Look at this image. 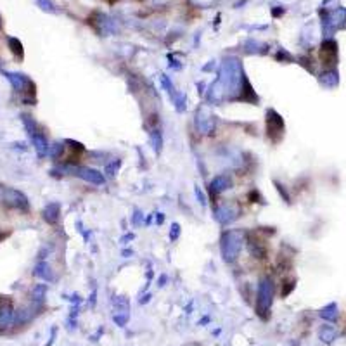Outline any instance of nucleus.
Returning <instances> with one entry per match:
<instances>
[{"mask_svg":"<svg viewBox=\"0 0 346 346\" xmlns=\"http://www.w3.org/2000/svg\"><path fill=\"white\" fill-rule=\"evenodd\" d=\"M240 248H242V234L239 230H227L222 236L220 251L224 262L227 263L236 262L240 253Z\"/></svg>","mask_w":346,"mask_h":346,"instance_id":"f257e3e1","label":"nucleus"},{"mask_svg":"<svg viewBox=\"0 0 346 346\" xmlns=\"http://www.w3.org/2000/svg\"><path fill=\"white\" fill-rule=\"evenodd\" d=\"M274 282L270 277H263L258 286V298H256V312L262 318L268 317L270 306L274 302Z\"/></svg>","mask_w":346,"mask_h":346,"instance_id":"f03ea898","label":"nucleus"},{"mask_svg":"<svg viewBox=\"0 0 346 346\" xmlns=\"http://www.w3.org/2000/svg\"><path fill=\"white\" fill-rule=\"evenodd\" d=\"M66 170L71 173V175L78 176V178L85 180V182L88 184H94V186H102L104 182H106V178H104V175L100 172L94 170V168H88V166H76V164H70V166H66Z\"/></svg>","mask_w":346,"mask_h":346,"instance_id":"7ed1b4c3","label":"nucleus"},{"mask_svg":"<svg viewBox=\"0 0 346 346\" xmlns=\"http://www.w3.org/2000/svg\"><path fill=\"white\" fill-rule=\"evenodd\" d=\"M266 135L270 137L272 142H279L282 137V132H284V122H282L280 114H277V111L268 109L266 111Z\"/></svg>","mask_w":346,"mask_h":346,"instance_id":"20e7f679","label":"nucleus"},{"mask_svg":"<svg viewBox=\"0 0 346 346\" xmlns=\"http://www.w3.org/2000/svg\"><path fill=\"white\" fill-rule=\"evenodd\" d=\"M2 199L9 208H14V210H20V212H28L30 210V202H28V198L21 192V190H16V189H6L2 194Z\"/></svg>","mask_w":346,"mask_h":346,"instance_id":"39448f33","label":"nucleus"},{"mask_svg":"<svg viewBox=\"0 0 346 346\" xmlns=\"http://www.w3.org/2000/svg\"><path fill=\"white\" fill-rule=\"evenodd\" d=\"M239 216V206L236 202H224L215 210V218L218 224L228 225L232 222H236Z\"/></svg>","mask_w":346,"mask_h":346,"instance_id":"423d86ee","label":"nucleus"},{"mask_svg":"<svg viewBox=\"0 0 346 346\" xmlns=\"http://www.w3.org/2000/svg\"><path fill=\"white\" fill-rule=\"evenodd\" d=\"M4 74H6V78L10 82V85H12V88L16 90V92H28V94H32V96H35V84H33L26 74L9 73V71H6Z\"/></svg>","mask_w":346,"mask_h":346,"instance_id":"0eeeda50","label":"nucleus"},{"mask_svg":"<svg viewBox=\"0 0 346 346\" xmlns=\"http://www.w3.org/2000/svg\"><path fill=\"white\" fill-rule=\"evenodd\" d=\"M320 61L326 66L338 64V42L332 38H324L320 45Z\"/></svg>","mask_w":346,"mask_h":346,"instance_id":"6e6552de","label":"nucleus"},{"mask_svg":"<svg viewBox=\"0 0 346 346\" xmlns=\"http://www.w3.org/2000/svg\"><path fill=\"white\" fill-rule=\"evenodd\" d=\"M196 126L201 134H210L215 126V118L208 106H201L196 112Z\"/></svg>","mask_w":346,"mask_h":346,"instance_id":"1a4fd4ad","label":"nucleus"},{"mask_svg":"<svg viewBox=\"0 0 346 346\" xmlns=\"http://www.w3.org/2000/svg\"><path fill=\"white\" fill-rule=\"evenodd\" d=\"M14 315H16V312H14L12 302L7 296H2L0 298V329H6L12 324Z\"/></svg>","mask_w":346,"mask_h":346,"instance_id":"9d476101","label":"nucleus"},{"mask_svg":"<svg viewBox=\"0 0 346 346\" xmlns=\"http://www.w3.org/2000/svg\"><path fill=\"white\" fill-rule=\"evenodd\" d=\"M318 84H320L324 88H336L340 85V73H338L336 68H327L324 73H320L318 76Z\"/></svg>","mask_w":346,"mask_h":346,"instance_id":"9b49d317","label":"nucleus"},{"mask_svg":"<svg viewBox=\"0 0 346 346\" xmlns=\"http://www.w3.org/2000/svg\"><path fill=\"white\" fill-rule=\"evenodd\" d=\"M230 187H232V178L228 175H218L212 180V184H210V190L215 194L225 192V190H228Z\"/></svg>","mask_w":346,"mask_h":346,"instance_id":"f8f14e48","label":"nucleus"},{"mask_svg":"<svg viewBox=\"0 0 346 346\" xmlns=\"http://www.w3.org/2000/svg\"><path fill=\"white\" fill-rule=\"evenodd\" d=\"M32 142H33V148H35L36 154H38L40 158H44L45 154H48V144H47V138H45V135L42 134V132H36V134L32 135Z\"/></svg>","mask_w":346,"mask_h":346,"instance_id":"ddd939ff","label":"nucleus"},{"mask_svg":"<svg viewBox=\"0 0 346 346\" xmlns=\"http://www.w3.org/2000/svg\"><path fill=\"white\" fill-rule=\"evenodd\" d=\"M59 213H61V206L59 202H48L44 208V220L47 224H56L59 220Z\"/></svg>","mask_w":346,"mask_h":346,"instance_id":"4468645a","label":"nucleus"},{"mask_svg":"<svg viewBox=\"0 0 346 346\" xmlns=\"http://www.w3.org/2000/svg\"><path fill=\"white\" fill-rule=\"evenodd\" d=\"M318 315H320V317L327 322H336L338 317H340V308H338V303L332 302V303L326 304V306L318 312Z\"/></svg>","mask_w":346,"mask_h":346,"instance_id":"2eb2a0df","label":"nucleus"},{"mask_svg":"<svg viewBox=\"0 0 346 346\" xmlns=\"http://www.w3.org/2000/svg\"><path fill=\"white\" fill-rule=\"evenodd\" d=\"M318 338H320V341H322V343H326V344L334 343V341H336V338H338L336 327L327 326V324L322 326L320 329H318Z\"/></svg>","mask_w":346,"mask_h":346,"instance_id":"dca6fc26","label":"nucleus"},{"mask_svg":"<svg viewBox=\"0 0 346 346\" xmlns=\"http://www.w3.org/2000/svg\"><path fill=\"white\" fill-rule=\"evenodd\" d=\"M35 276L40 277L45 282H52L54 280V274H52V268L47 262H40L38 265L35 266Z\"/></svg>","mask_w":346,"mask_h":346,"instance_id":"f3484780","label":"nucleus"},{"mask_svg":"<svg viewBox=\"0 0 346 346\" xmlns=\"http://www.w3.org/2000/svg\"><path fill=\"white\" fill-rule=\"evenodd\" d=\"M7 44H9V48L14 54V58H18L21 61V59L24 58V48H22L21 40L14 38V36H9V38H7Z\"/></svg>","mask_w":346,"mask_h":346,"instance_id":"a211bd4d","label":"nucleus"},{"mask_svg":"<svg viewBox=\"0 0 346 346\" xmlns=\"http://www.w3.org/2000/svg\"><path fill=\"white\" fill-rule=\"evenodd\" d=\"M250 253L253 254L254 258H263L266 253V246L258 239H251L250 240Z\"/></svg>","mask_w":346,"mask_h":346,"instance_id":"6ab92c4d","label":"nucleus"},{"mask_svg":"<svg viewBox=\"0 0 346 346\" xmlns=\"http://www.w3.org/2000/svg\"><path fill=\"white\" fill-rule=\"evenodd\" d=\"M45 294H47V286H45V284H38L35 289H33V292H32L33 302H35L36 304L44 303L45 302Z\"/></svg>","mask_w":346,"mask_h":346,"instance_id":"aec40b11","label":"nucleus"},{"mask_svg":"<svg viewBox=\"0 0 346 346\" xmlns=\"http://www.w3.org/2000/svg\"><path fill=\"white\" fill-rule=\"evenodd\" d=\"M21 118H22V123H24V126H26V130H28L30 135H33V134H36V132H40L38 130V125H36V122L30 114H22Z\"/></svg>","mask_w":346,"mask_h":346,"instance_id":"412c9836","label":"nucleus"},{"mask_svg":"<svg viewBox=\"0 0 346 346\" xmlns=\"http://www.w3.org/2000/svg\"><path fill=\"white\" fill-rule=\"evenodd\" d=\"M151 142H152L154 151L160 152L161 148H163V137H161L160 130H152V134H151Z\"/></svg>","mask_w":346,"mask_h":346,"instance_id":"4be33fe9","label":"nucleus"},{"mask_svg":"<svg viewBox=\"0 0 346 346\" xmlns=\"http://www.w3.org/2000/svg\"><path fill=\"white\" fill-rule=\"evenodd\" d=\"M172 99L176 106V111H184V109H186V96H184L182 92H176Z\"/></svg>","mask_w":346,"mask_h":346,"instance_id":"5701e85b","label":"nucleus"},{"mask_svg":"<svg viewBox=\"0 0 346 346\" xmlns=\"http://www.w3.org/2000/svg\"><path fill=\"white\" fill-rule=\"evenodd\" d=\"M40 6V9H44L45 12H50V14H56L58 12V9H56V6L52 4V0H36Z\"/></svg>","mask_w":346,"mask_h":346,"instance_id":"b1692460","label":"nucleus"},{"mask_svg":"<svg viewBox=\"0 0 346 346\" xmlns=\"http://www.w3.org/2000/svg\"><path fill=\"white\" fill-rule=\"evenodd\" d=\"M62 151H64V146L62 144H54L50 146V149H48V154H50V158H54V160H59V156L62 154Z\"/></svg>","mask_w":346,"mask_h":346,"instance_id":"393cba45","label":"nucleus"},{"mask_svg":"<svg viewBox=\"0 0 346 346\" xmlns=\"http://www.w3.org/2000/svg\"><path fill=\"white\" fill-rule=\"evenodd\" d=\"M112 320H114L120 327H125V324L128 322V314H120V312H116V314L112 315Z\"/></svg>","mask_w":346,"mask_h":346,"instance_id":"a878e982","label":"nucleus"},{"mask_svg":"<svg viewBox=\"0 0 346 346\" xmlns=\"http://www.w3.org/2000/svg\"><path fill=\"white\" fill-rule=\"evenodd\" d=\"M120 164H122V163H120V160H116V163H114V161H112V163H109L106 166V173H109L111 176H114L116 172H118V168H120Z\"/></svg>","mask_w":346,"mask_h":346,"instance_id":"bb28decb","label":"nucleus"},{"mask_svg":"<svg viewBox=\"0 0 346 346\" xmlns=\"http://www.w3.org/2000/svg\"><path fill=\"white\" fill-rule=\"evenodd\" d=\"M178 234H180V225H178V224H172L170 239H172V240H176V239H178Z\"/></svg>","mask_w":346,"mask_h":346,"instance_id":"cd10ccee","label":"nucleus"},{"mask_svg":"<svg viewBox=\"0 0 346 346\" xmlns=\"http://www.w3.org/2000/svg\"><path fill=\"white\" fill-rule=\"evenodd\" d=\"M142 220H144V213L140 210H135V215H134V225H140Z\"/></svg>","mask_w":346,"mask_h":346,"instance_id":"c85d7f7f","label":"nucleus"},{"mask_svg":"<svg viewBox=\"0 0 346 346\" xmlns=\"http://www.w3.org/2000/svg\"><path fill=\"white\" fill-rule=\"evenodd\" d=\"M196 196H198L199 202H201L202 206H206V198H204V194L201 192V189H199V187H196Z\"/></svg>","mask_w":346,"mask_h":346,"instance_id":"c756f323","label":"nucleus"},{"mask_svg":"<svg viewBox=\"0 0 346 346\" xmlns=\"http://www.w3.org/2000/svg\"><path fill=\"white\" fill-rule=\"evenodd\" d=\"M277 59H279V61H282V59H288V61H291V54H288V52L286 50H280L279 54H277Z\"/></svg>","mask_w":346,"mask_h":346,"instance_id":"7c9ffc66","label":"nucleus"},{"mask_svg":"<svg viewBox=\"0 0 346 346\" xmlns=\"http://www.w3.org/2000/svg\"><path fill=\"white\" fill-rule=\"evenodd\" d=\"M164 280H166V276H163V277L160 279V286H164Z\"/></svg>","mask_w":346,"mask_h":346,"instance_id":"2f4dec72","label":"nucleus"},{"mask_svg":"<svg viewBox=\"0 0 346 346\" xmlns=\"http://www.w3.org/2000/svg\"><path fill=\"white\" fill-rule=\"evenodd\" d=\"M6 236H7V234H0V240H2L4 238H6Z\"/></svg>","mask_w":346,"mask_h":346,"instance_id":"473e14b6","label":"nucleus"},{"mask_svg":"<svg viewBox=\"0 0 346 346\" xmlns=\"http://www.w3.org/2000/svg\"><path fill=\"white\" fill-rule=\"evenodd\" d=\"M0 28H2V20H0Z\"/></svg>","mask_w":346,"mask_h":346,"instance_id":"72a5a7b5","label":"nucleus"}]
</instances>
